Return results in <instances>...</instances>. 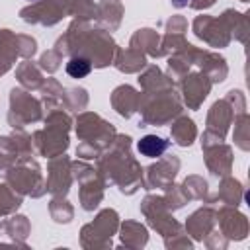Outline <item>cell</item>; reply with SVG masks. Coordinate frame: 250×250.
<instances>
[{
    "label": "cell",
    "instance_id": "6da1fadb",
    "mask_svg": "<svg viewBox=\"0 0 250 250\" xmlns=\"http://www.w3.org/2000/svg\"><path fill=\"white\" fill-rule=\"evenodd\" d=\"M137 148H139L141 154H145L148 158H156L168 148V141H164L156 135H146L137 143Z\"/></svg>",
    "mask_w": 250,
    "mask_h": 250
},
{
    "label": "cell",
    "instance_id": "7a4b0ae2",
    "mask_svg": "<svg viewBox=\"0 0 250 250\" xmlns=\"http://www.w3.org/2000/svg\"><path fill=\"white\" fill-rule=\"evenodd\" d=\"M90 68H92L90 61H88V59H82V57H74V59H70L68 64H66V72H68L72 78H84V76L90 72Z\"/></svg>",
    "mask_w": 250,
    "mask_h": 250
}]
</instances>
